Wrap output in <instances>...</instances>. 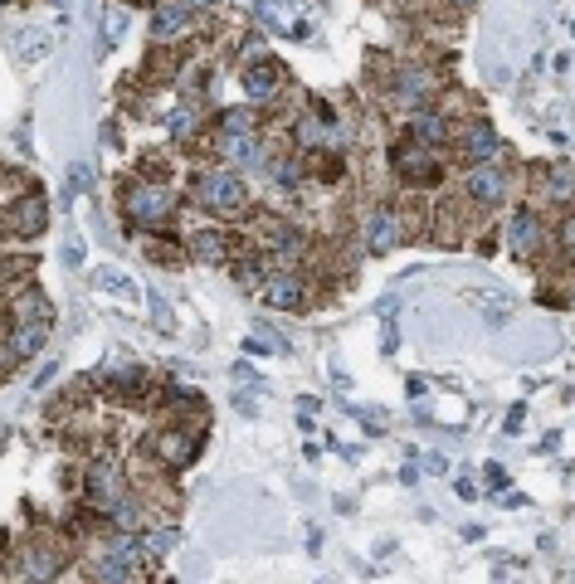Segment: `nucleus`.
<instances>
[{
    "label": "nucleus",
    "instance_id": "f257e3e1",
    "mask_svg": "<svg viewBox=\"0 0 575 584\" xmlns=\"http://www.w3.org/2000/svg\"><path fill=\"white\" fill-rule=\"evenodd\" d=\"M171 210H176V195L161 190V185L128 190V220H137V224H161V220H171Z\"/></svg>",
    "mask_w": 575,
    "mask_h": 584
},
{
    "label": "nucleus",
    "instance_id": "f03ea898",
    "mask_svg": "<svg viewBox=\"0 0 575 584\" xmlns=\"http://www.w3.org/2000/svg\"><path fill=\"white\" fill-rule=\"evenodd\" d=\"M200 200L210 210H244V180L234 170H210L200 176Z\"/></svg>",
    "mask_w": 575,
    "mask_h": 584
},
{
    "label": "nucleus",
    "instance_id": "7ed1b4c3",
    "mask_svg": "<svg viewBox=\"0 0 575 584\" xmlns=\"http://www.w3.org/2000/svg\"><path fill=\"white\" fill-rule=\"evenodd\" d=\"M400 234H405V224L395 210H375V215L366 220V249L371 253H390L400 244Z\"/></svg>",
    "mask_w": 575,
    "mask_h": 584
},
{
    "label": "nucleus",
    "instance_id": "20e7f679",
    "mask_svg": "<svg viewBox=\"0 0 575 584\" xmlns=\"http://www.w3.org/2000/svg\"><path fill=\"white\" fill-rule=\"evenodd\" d=\"M502 190H508V180H502L493 166H478V170L468 176V195H473L478 205H498V200H502Z\"/></svg>",
    "mask_w": 575,
    "mask_h": 584
},
{
    "label": "nucleus",
    "instance_id": "39448f33",
    "mask_svg": "<svg viewBox=\"0 0 575 584\" xmlns=\"http://www.w3.org/2000/svg\"><path fill=\"white\" fill-rule=\"evenodd\" d=\"M186 5H157V15H151V39H180L186 35Z\"/></svg>",
    "mask_w": 575,
    "mask_h": 584
},
{
    "label": "nucleus",
    "instance_id": "423d86ee",
    "mask_svg": "<svg viewBox=\"0 0 575 584\" xmlns=\"http://www.w3.org/2000/svg\"><path fill=\"white\" fill-rule=\"evenodd\" d=\"M244 93L254 97V103L273 97V93H278V68H269V64H249V68H244Z\"/></svg>",
    "mask_w": 575,
    "mask_h": 584
},
{
    "label": "nucleus",
    "instance_id": "0eeeda50",
    "mask_svg": "<svg viewBox=\"0 0 575 584\" xmlns=\"http://www.w3.org/2000/svg\"><path fill=\"white\" fill-rule=\"evenodd\" d=\"M93 288H103V292H118V297H142V288L128 278V273H118V268H93Z\"/></svg>",
    "mask_w": 575,
    "mask_h": 584
},
{
    "label": "nucleus",
    "instance_id": "6e6552de",
    "mask_svg": "<svg viewBox=\"0 0 575 584\" xmlns=\"http://www.w3.org/2000/svg\"><path fill=\"white\" fill-rule=\"evenodd\" d=\"M464 156H468V161H493V156H498V137L488 132V127H468V132H464Z\"/></svg>",
    "mask_w": 575,
    "mask_h": 584
},
{
    "label": "nucleus",
    "instance_id": "1a4fd4ad",
    "mask_svg": "<svg viewBox=\"0 0 575 584\" xmlns=\"http://www.w3.org/2000/svg\"><path fill=\"white\" fill-rule=\"evenodd\" d=\"M45 322H30V326H20V332H15V341H10V351H15V355H35L39 346H45Z\"/></svg>",
    "mask_w": 575,
    "mask_h": 584
},
{
    "label": "nucleus",
    "instance_id": "9d476101",
    "mask_svg": "<svg viewBox=\"0 0 575 584\" xmlns=\"http://www.w3.org/2000/svg\"><path fill=\"white\" fill-rule=\"evenodd\" d=\"M263 292H269V302H273V307H298V302H303V288H298L293 278H273Z\"/></svg>",
    "mask_w": 575,
    "mask_h": 584
},
{
    "label": "nucleus",
    "instance_id": "9b49d317",
    "mask_svg": "<svg viewBox=\"0 0 575 584\" xmlns=\"http://www.w3.org/2000/svg\"><path fill=\"white\" fill-rule=\"evenodd\" d=\"M88 482H93V497H98V502L122 507V502H118V473H112V467H98V473H93Z\"/></svg>",
    "mask_w": 575,
    "mask_h": 584
},
{
    "label": "nucleus",
    "instance_id": "f8f14e48",
    "mask_svg": "<svg viewBox=\"0 0 575 584\" xmlns=\"http://www.w3.org/2000/svg\"><path fill=\"white\" fill-rule=\"evenodd\" d=\"M190 249H195V259H200V263H220V259H224V239H220V234H210V230H205V234H195V244H190Z\"/></svg>",
    "mask_w": 575,
    "mask_h": 584
},
{
    "label": "nucleus",
    "instance_id": "ddd939ff",
    "mask_svg": "<svg viewBox=\"0 0 575 584\" xmlns=\"http://www.w3.org/2000/svg\"><path fill=\"white\" fill-rule=\"evenodd\" d=\"M224 156H234V161H259V141L249 132H240V137L224 141Z\"/></svg>",
    "mask_w": 575,
    "mask_h": 584
},
{
    "label": "nucleus",
    "instance_id": "4468645a",
    "mask_svg": "<svg viewBox=\"0 0 575 584\" xmlns=\"http://www.w3.org/2000/svg\"><path fill=\"white\" fill-rule=\"evenodd\" d=\"M45 230V200H25L20 205V234H39Z\"/></svg>",
    "mask_w": 575,
    "mask_h": 584
},
{
    "label": "nucleus",
    "instance_id": "2eb2a0df",
    "mask_svg": "<svg viewBox=\"0 0 575 584\" xmlns=\"http://www.w3.org/2000/svg\"><path fill=\"white\" fill-rule=\"evenodd\" d=\"M512 244H517V249H531V244H537V220H531L527 210L512 220Z\"/></svg>",
    "mask_w": 575,
    "mask_h": 584
},
{
    "label": "nucleus",
    "instance_id": "dca6fc26",
    "mask_svg": "<svg viewBox=\"0 0 575 584\" xmlns=\"http://www.w3.org/2000/svg\"><path fill=\"white\" fill-rule=\"evenodd\" d=\"M400 170H410V176H419V185H434V176H439L429 156H400Z\"/></svg>",
    "mask_w": 575,
    "mask_h": 584
},
{
    "label": "nucleus",
    "instance_id": "f3484780",
    "mask_svg": "<svg viewBox=\"0 0 575 584\" xmlns=\"http://www.w3.org/2000/svg\"><path fill=\"white\" fill-rule=\"evenodd\" d=\"M478 307H483V312H488V317H493V322L512 317V302H508V297H502V292H483V297H478Z\"/></svg>",
    "mask_w": 575,
    "mask_h": 584
},
{
    "label": "nucleus",
    "instance_id": "a211bd4d",
    "mask_svg": "<svg viewBox=\"0 0 575 584\" xmlns=\"http://www.w3.org/2000/svg\"><path fill=\"white\" fill-rule=\"evenodd\" d=\"M83 190H88V166H74V170H68V185H64V205L68 200H74V195H83Z\"/></svg>",
    "mask_w": 575,
    "mask_h": 584
},
{
    "label": "nucleus",
    "instance_id": "6ab92c4d",
    "mask_svg": "<svg viewBox=\"0 0 575 584\" xmlns=\"http://www.w3.org/2000/svg\"><path fill=\"white\" fill-rule=\"evenodd\" d=\"M54 45V35H35V39H25V49H20V64H35L39 54H45Z\"/></svg>",
    "mask_w": 575,
    "mask_h": 584
},
{
    "label": "nucleus",
    "instance_id": "aec40b11",
    "mask_svg": "<svg viewBox=\"0 0 575 584\" xmlns=\"http://www.w3.org/2000/svg\"><path fill=\"white\" fill-rule=\"evenodd\" d=\"M171 546H176V531H171V526H157V531L147 536V550H151V555H161V550H171Z\"/></svg>",
    "mask_w": 575,
    "mask_h": 584
},
{
    "label": "nucleus",
    "instance_id": "412c9836",
    "mask_svg": "<svg viewBox=\"0 0 575 584\" xmlns=\"http://www.w3.org/2000/svg\"><path fill=\"white\" fill-rule=\"evenodd\" d=\"M122 25H128V20H122L118 10H112V15H108V25H103V49H112V45L122 39Z\"/></svg>",
    "mask_w": 575,
    "mask_h": 584
},
{
    "label": "nucleus",
    "instance_id": "4be33fe9",
    "mask_svg": "<svg viewBox=\"0 0 575 584\" xmlns=\"http://www.w3.org/2000/svg\"><path fill=\"white\" fill-rule=\"evenodd\" d=\"M64 263H68V268H83V239H78V234L64 239Z\"/></svg>",
    "mask_w": 575,
    "mask_h": 584
},
{
    "label": "nucleus",
    "instance_id": "5701e85b",
    "mask_svg": "<svg viewBox=\"0 0 575 584\" xmlns=\"http://www.w3.org/2000/svg\"><path fill=\"white\" fill-rule=\"evenodd\" d=\"M147 302H151V317H157V326H171V307H166L161 292H147Z\"/></svg>",
    "mask_w": 575,
    "mask_h": 584
},
{
    "label": "nucleus",
    "instance_id": "b1692460",
    "mask_svg": "<svg viewBox=\"0 0 575 584\" xmlns=\"http://www.w3.org/2000/svg\"><path fill=\"white\" fill-rule=\"evenodd\" d=\"M415 132L425 137V141H439V137H444V122H439V118H419V122H415Z\"/></svg>",
    "mask_w": 575,
    "mask_h": 584
},
{
    "label": "nucleus",
    "instance_id": "393cba45",
    "mask_svg": "<svg viewBox=\"0 0 575 584\" xmlns=\"http://www.w3.org/2000/svg\"><path fill=\"white\" fill-rule=\"evenodd\" d=\"M161 448H166V458H176V463H186V458H190V453H186V438H166Z\"/></svg>",
    "mask_w": 575,
    "mask_h": 584
},
{
    "label": "nucleus",
    "instance_id": "a878e982",
    "mask_svg": "<svg viewBox=\"0 0 575 584\" xmlns=\"http://www.w3.org/2000/svg\"><path fill=\"white\" fill-rule=\"evenodd\" d=\"M224 127H230L234 137H240V132H249V112H230V118H224Z\"/></svg>",
    "mask_w": 575,
    "mask_h": 584
},
{
    "label": "nucleus",
    "instance_id": "bb28decb",
    "mask_svg": "<svg viewBox=\"0 0 575 584\" xmlns=\"http://www.w3.org/2000/svg\"><path fill=\"white\" fill-rule=\"evenodd\" d=\"M190 122H195L190 112H176V118H171V132H176V137H186V132H190Z\"/></svg>",
    "mask_w": 575,
    "mask_h": 584
},
{
    "label": "nucleus",
    "instance_id": "cd10ccee",
    "mask_svg": "<svg viewBox=\"0 0 575 584\" xmlns=\"http://www.w3.org/2000/svg\"><path fill=\"white\" fill-rule=\"evenodd\" d=\"M454 5H473V0H454Z\"/></svg>",
    "mask_w": 575,
    "mask_h": 584
},
{
    "label": "nucleus",
    "instance_id": "c85d7f7f",
    "mask_svg": "<svg viewBox=\"0 0 575 584\" xmlns=\"http://www.w3.org/2000/svg\"><path fill=\"white\" fill-rule=\"evenodd\" d=\"M190 5H205V0H190Z\"/></svg>",
    "mask_w": 575,
    "mask_h": 584
}]
</instances>
